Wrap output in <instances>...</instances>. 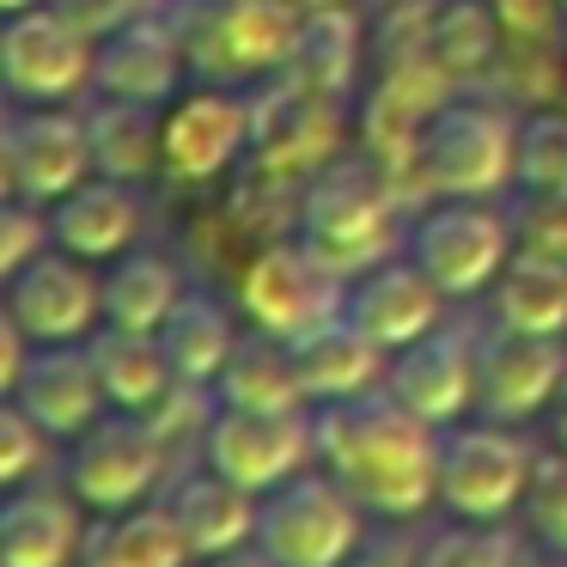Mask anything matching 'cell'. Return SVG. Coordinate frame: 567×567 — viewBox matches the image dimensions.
<instances>
[{"mask_svg": "<svg viewBox=\"0 0 567 567\" xmlns=\"http://www.w3.org/2000/svg\"><path fill=\"white\" fill-rule=\"evenodd\" d=\"M488 7L501 19V31L518 43H543L555 31V13H561V0H488Z\"/></svg>", "mask_w": 567, "mask_h": 567, "instance_id": "cell-41", "label": "cell"}, {"mask_svg": "<svg viewBox=\"0 0 567 567\" xmlns=\"http://www.w3.org/2000/svg\"><path fill=\"white\" fill-rule=\"evenodd\" d=\"M396 208H403V189L391 184L384 165H342V172L323 165L299 202V245L342 281H360L396 250V233H403Z\"/></svg>", "mask_w": 567, "mask_h": 567, "instance_id": "cell-2", "label": "cell"}, {"mask_svg": "<svg viewBox=\"0 0 567 567\" xmlns=\"http://www.w3.org/2000/svg\"><path fill=\"white\" fill-rule=\"evenodd\" d=\"M342 567H421V561L409 555L403 537H384V543H360V549L348 555Z\"/></svg>", "mask_w": 567, "mask_h": 567, "instance_id": "cell-43", "label": "cell"}, {"mask_svg": "<svg viewBox=\"0 0 567 567\" xmlns=\"http://www.w3.org/2000/svg\"><path fill=\"white\" fill-rule=\"evenodd\" d=\"M299 13H330V7H354V0H293Z\"/></svg>", "mask_w": 567, "mask_h": 567, "instance_id": "cell-47", "label": "cell"}, {"mask_svg": "<svg viewBox=\"0 0 567 567\" xmlns=\"http://www.w3.org/2000/svg\"><path fill=\"white\" fill-rule=\"evenodd\" d=\"M549 440H555V452H567V384H561V396L549 403Z\"/></svg>", "mask_w": 567, "mask_h": 567, "instance_id": "cell-45", "label": "cell"}, {"mask_svg": "<svg viewBox=\"0 0 567 567\" xmlns=\"http://www.w3.org/2000/svg\"><path fill=\"white\" fill-rule=\"evenodd\" d=\"M50 245H55L50 214H43L38 202H25V196H7V214H0V275H19Z\"/></svg>", "mask_w": 567, "mask_h": 567, "instance_id": "cell-37", "label": "cell"}, {"mask_svg": "<svg viewBox=\"0 0 567 567\" xmlns=\"http://www.w3.org/2000/svg\"><path fill=\"white\" fill-rule=\"evenodd\" d=\"M189 55H184V38H177L172 13H147L135 25L111 31L99 43V99H135V104H172L177 99V80H184Z\"/></svg>", "mask_w": 567, "mask_h": 567, "instance_id": "cell-20", "label": "cell"}, {"mask_svg": "<svg viewBox=\"0 0 567 567\" xmlns=\"http://www.w3.org/2000/svg\"><path fill=\"white\" fill-rule=\"evenodd\" d=\"M342 99L306 92L293 80H275L262 99H250V159L269 177L323 172L342 147Z\"/></svg>", "mask_w": 567, "mask_h": 567, "instance_id": "cell-16", "label": "cell"}, {"mask_svg": "<svg viewBox=\"0 0 567 567\" xmlns=\"http://www.w3.org/2000/svg\"><path fill=\"white\" fill-rule=\"evenodd\" d=\"M7 13H31V7H50V0H0Z\"/></svg>", "mask_w": 567, "mask_h": 567, "instance_id": "cell-48", "label": "cell"}, {"mask_svg": "<svg viewBox=\"0 0 567 567\" xmlns=\"http://www.w3.org/2000/svg\"><path fill=\"white\" fill-rule=\"evenodd\" d=\"M238 311L257 330L299 342L306 330L348 311V281L336 269H323L299 238L293 245H262L238 275Z\"/></svg>", "mask_w": 567, "mask_h": 567, "instance_id": "cell-9", "label": "cell"}, {"mask_svg": "<svg viewBox=\"0 0 567 567\" xmlns=\"http://www.w3.org/2000/svg\"><path fill=\"white\" fill-rule=\"evenodd\" d=\"M360 513H367V506H360L330 470H323V476L299 470L281 488L262 494L257 543L269 549L275 567H342L348 555L367 543L360 537V530H367Z\"/></svg>", "mask_w": 567, "mask_h": 567, "instance_id": "cell-5", "label": "cell"}, {"mask_svg": "<svg viewBox=\"0 0 567 567\" xmlns=\"http://www.w3.org/2000/svg\"><path fill=\"white\" fill-rule=\"evenodd\" d=\"M525 506H530V530H537V543L567 549V452L537 457V476H530Z\"/></svg>", "mask_w": 567, "mask_h": 567, "instance_id": "cell-38", "label": "cell"}, {"mask_svg": "<svg viewBox=\"0 0 567 567\" xmlns=\"http://www.w3.org/2000/svg\"><path fill=\"white\" fill-rule=\"evenodd\" d=\"M50 7L68 19V25L86 31L92 43H104L111 31H123V25H135V19L159 13L165 0H50Z\"/></svg>", "mask_w": 567, "mask_h": 567, "instance_id": "cell-39", "label": "cell"}, {"mask_svg": "<svg viewBox=\"0 0 567 567\" xmlns=\"http://www.w3.org/2000/svg\"><path fill=\"white\" fill-rule=\"evenodd\" d=\"M440 311H445V293L433 287V275L415 257H384L379 269L348 281V318L384 354H396V348L421 342L427 330H440Z\"/></svg>", "mask_w": 567, "mask_h": 567, "instance_id": "cell-19", "label": "cell"}, {"mask_svg": "<svg viewBox=\"0 0 567 567\" xmlns=\"http://www.w3.org/2000/svg\"><path fill=\"white\" fill-rule=\"evenodd\" d=\"M0 172H7V196H25L38 208H55L74 196L99 165H92V128L86 116L68 111H13L7 116V141H0Z\"/></svg>", "mask_w": 567, "mask_h": 567, "instance_id": "cell-13", "label": "cell"}, {"mask_svg": "<svg viewBox=\"0 0 567 567\" xmlns=\"http://www.w3.org/2000/svg\"><path fill=\"white\" fill-rule=\"evenodd\" d=\"M421 567H525V549H518L513 530L457 518L452 530L421 543Z\"/></svg>", "mask_w": 567, "mask_h": 567, "instance_id": "cell-34", "label": "cell"}, {"mask_svg": "<svg viewBox=\"0 0 567 567\" xmlns=\"http://www.w3.org/2000/svg\"><path fill=\"white\" fill-rule=\"evenodd\" d=\"M384 396L440 433L457 427L476 409V336L440 323L421 342L396 348V360L384 367Z\"/></svg>", "mask_w": 567, "mask_h": 567, "instance_id": "cell-14", "label": "cell"}, {"mask_svg": "<svg viewBox=\"0 0 567 567\" xmlns=\"http://www.w3.org/2000/svg\"><path fill=\"white\" fill-rule=\"evenodd\" d=\"M7 403H19L31 421L55 433V440H80L92 421L111 409L99 384V367H92V348L80 342H38L19 372V384L7 391Z\"/></svg>", "mask_w": 567, "mask_h": 567, "instance_id": "cell-18", "label": "cell"}, {"mask_svg": "<svg viewBox=\"0 0 567 567\" xmlns=\"http://www.w3.org/2000/svg\"><path fill=\"white\" fill-rule=\"evenodd\" d=\"M530 476H537V457L506 421L440 433V506L452 518L501 525L513 506H525Z\"/></svg>", "mask_w": 567, "mask_h": 567, "instance_id": "cell-6", "label": "cell"}, {"mask_svg": "<svg viewBox=\"0 0 567 567\" xmlns=\"http://www.w3.org/2000/svg\"><path fill=\"white\" fill-rule=\"evenodd\" d=\"M86 348H92L104 396H111V409H123V415H153V409L184 384L153 330H116V323H104Z\"/></svg>", "mask_w": 567, "mask_h": 567, "instance_id": "cell-26", "label": "cell"}, {"mask_svg": "<svg viewBox=\"0 0 567 567\" xmlns=\"http://www.w3.org/2000/svg\"><path fill=\"white\" fill-rule=\"evenodd\" d=\"M501 19H494L488 0H433L427 31H421V55L440 68L452 86H470L494 68V50H501Z\"/></svg>", "mask_w": 567, "mask_h": 567, "instance_id": "cell-30", "label": "cell"}, {"mask_svg": "<svg viewBox=\"0 0 567 567\" xmlns=\"http://www.w3.org/2000/svg\"><path fill=\"white\" fill-rule=\"evenodd\" d=\"M86 567H189L196 549H189L184 525L172 518V506H128V513H99V525L86 530V549H80Z\"/></svg>", "mask_w": 567, "mask_h": 567, "instance_id": "cell-27", "label": "cell"}, {"mask_svg": "<svg viewBox=\"0 0 567 567\" xmlns=\"http://www.w3.org/2000/svg\"><path fill=\"white\" fill-rule=\"evenodd\" d=\"M250 153V99L233 86H202L165 111V177L208 184Z\"/></svg>", "mask_w": 567, "mask_h": 567, "instance_id": "cell-17", "label": "cell"}, {"mask_svg": "<svg viewBox=\"0 0 567 567\" xmlns=\"http://www.w3.org/2000/svg\"><path fill=\"white\" fill-rule=\"evenodd\" d=\"M318 457L367 513L415 518L427 501H440V427L384 391L318 403Z\"/></svg>", "mask_w": 567, "mask_h": 567, "instance_id": "cell-1", "label": "cell"}, {"mask_svg": "<svg viewBox=\"0 0 567 567\" xmlns=\"http://www.w3.org/2000/svg\"><path fill=\"white\" fill-rule=\"evenodd\" d=\"M50 440L55 433L43 421H31L19 403H7V415H0V476H7V488H25L50 464Z\"/></svg>", "mask_w": 567, "mask_h": 567, "instance_id": "cell-36", "label": "cell"}, {"mask_svg": "<svg viewBox=\"0 0 567 567\" xmlns=\"http://www.w3.org/2000/svg\"><path fill=\"white\" fill-rule=\"evenodd\" d=\"M293 0H172V25L184 38L189 74L208 86H250L275 80L299 31Z\"/></svg>", "mask_w": 567, "mask_h": 567, "instance_id": "cell-4", "label": "cell"}, {"mask_svg": "<svg viewBox=\"0 0 567 567\" xmlns=\"http://www.w3.org/2000/svg\"><path fill=\"white\" fill-rule=\"evenodd\" d=\"M409 257L433 275L445 299H476L513 262V226L482 208V196H440V208L409 226Z\"/></svg>", "mask_w": 567, "mask_h": 567, "instance_id": "cell-7", "label": "cell"}, {"mask_svg": "<svg viewBox=\"0 0 567 567\" xmlns=\"http://www.w3.org/2000/svg\"><path fill=\"white\" fill-rule=\"evenodd\" d=\"M360 74V19L354 7H330V13H306L293 31V50H287L281 74L306 92H323V99H348Z\"/></svg>", "mask_w": 567, "mask_h": 567, "instance_id": "cell-29", "label": "cell"}, {"mask_svg": "<svg viewBox=\"0 0 567 567\" xmlns=\"http://www.w3.org/2000/svg\"><path fill=\"white\" fill-rule=\"evenodd\" d=\"M172 518L184 525L189 549H196V561H208V555H226L238 549V543H257V513H262V494L238 488L233 476H220V470H202V476H184L172 488Z\"/></svg>", "mask_w": 567, "mask_h": 567, "instance_id": "cell-25", "label": "cell"}, {"mask_svg": "<svg viewBox=\"0 0 567 567\" xmlns=\"http://www.w3.org/2000/svg\"><path fill=\"white\" fill-rule=\"evenodd\" d=\"M31 348H38V342H31V336L19 330L13 318L0 323V384H7V391H13V384H19V372H25Z\"/></svg>", "mask_w": 567, "mask_h": 567, "instance_id": "cell-42", "label": "cell"}, {"mask_svg": "<svg viewBox=\"0 0 567 567\" xmlns=\"http://www.w3.org/2000/svg\"><path fill=\"white\" fill-rule=\"evenodd\" d=\"M518 250L567 269V196H530L525 220H518Z\"/></svg>", "mask_w": 567, "mask_h": 567, "instance_id": "cell-40", "label": "cell"}, {"mask_svg": "<svg viewBox=\"0 0 567 567\" xmlns=\"http://www.w3.org/2000/svg\"><path fill=\"white\" fill-rule=\"evenodd\" d=\"M159 342L172 354V372L184 384H208L220 379V367L233 360V342H238V323L233 311L220 306L214 293H184L172 306V318L159 323Z\"/></svg>", "mask_w": 567, "mask_h": 567, "instance_id": "cell-31", "label": "cell"}, {"mask_svg": "<svg viewBox=\"0 0 567 567\" xmlns=\"http://www.w3.org/2000/svg\"><path fill=\"white\" fill-rule=\"evenodd\" d=\"M518 177V123L506 104L488 99H445L427 116L409 159L403 196H482L506 189Z\"/></svg>", "mask_w": 567, "mask_h": 567, "instance_id": "cell-3", "label": "cell"}, {"mask_svg": "<svg viewBox=\"0 0 567 567\" xmlns=\"http://www.w3.org/2000/svg\"><path fill=\"white\" fill-rule=\"evenodd\" d=\"M494 293V323H513L530 336H567V269L549 257L513 250V262L501 269Z\"/></svg>", "mask_w": 567, "mask_h": 567, "instance_id": "cell-32", "label": "cell"}, {"mask_svg": "<svg viewBox=\"0 0 567 567\" xmlns=\"http://www.w3.org/2000/svg\"><path fill=\"white\" fill-rule=\"evenodd\" d=\"M567 384V348L561 336H530L513 323H494L476 336V409L482 421H537Z\"/></svg>", "mask_w": 567, "mask_h": 567, "instance_id": "cell-12", "label": "cell"}, {"mask_svg": "<svg viewBox=\"0 0 567 567\" xmlns=\"http://www.w3.org/2000/svg\"><path fill=\"white\" fill-rule=\"evenodd\" d=\"M525 567H567V549L543 543V549H530V555H525Z\"/></svg>", "mask_w": 567, "mask_h": 567, "instance_id": "cell-46", "label": "cell"}, {"mask_svg": "<svg viewBox=\"0 0 567 567\" xmlns=\"http://www.w3.org/2000/svg\"><path fill=\"white\" fill-rule=\"evenodd\" d=\"M184 299V281L165 257H147V250H123L104 275V323L116 330H153L172 318V306Z\"/></svg>", "mask_w": 567, "mask_h": 567, "instance_id": "cell-33", "label": "cell"}, {"mask_svg": "<svg viewBox=\"0 0 567 567\" xmlns=\"http://www.w3.org/2000/svg\"><path fill=\"white\" fill-rule=\"evenodd\" d=\"M0 74L13 104H62L92 86L99 74V43L80 25H68L55 7H31V13H7L0 31Z\"/></svg>", "mask_w": 567, "mask_h": 567, "instance_id": "cell-11", "label": "cell"}, {"mask_svg": "<svg viewBox=\"0 0 567 567\" xmlns=\"http://www.w3.org/2000/svg\"><path fill=\"white\" fill-rule=\"evenodd\" d=\"M530 196H567V116L543 111L518 123V177Z\"/></svg>", "mask_w": 567, "mask_h": 567, "instance_id": "cell-35", "label": "cell"}, {"mask_svg": "<svg viewBox=\"0 0 567 567\" xmlns=\"http://www.w3.org/2000/svg\"><path fill=\"white\" fill-rule=\"evenodd\" d=\"M196 567H275V561H269V549H262V543H238V549L208 555V561H196Z\"/></svg>", "mask_w": 567, "mask_h": 567, "instance_id": "cell-44", "label": "cell"}, {"mask_svg": "<svg viewBox=\"0 0 567 567\" xmlns=\"http://www.w3.org/2000/svg\"><path fill=\"white\" fill-rule=\"evenodd\" d=\"M202 457H208V470L233 476L238 488L269 494L318 457V415L311 409L275 415V409H226L220 403L208 433H202Z\"/></svg>", "mask_w": 567, "mask_h": 567, "instance_id": "cell-10", "label": "cell"}, {"mask_svg": "<svg viewBox=\"0 0 567 567\" xmlns=\"http://www.w3.org/2000/svg\"><path fill=\"white\" fill-rule=\"evenodd\" d=\"M7 318L31 342H86L92 323H104V281L74 250H43L19 275H7Z\"/></svg>", "mask_w": 567, "mask_h": 567, "instance_id": "cell-15", "label": "cell"}, {"mask_svg": "<svg viewBox=\"0 0 567 567\" xmlns=\"http://www.w3.org/2000/svg\"><path fill=\"white\" fill-rule=\"evenodd\" d=\"M214 403H226V409H275V415H287V409H311V391H306V379H299L293 342L257 330V323L238 330L233 360H226L220 379H214Z\"/></svg>", "mask_w": 567, "mask_h": 567, "instance_id": "cell-23", "label": "cell"}, {"mask_svg": "<svg viewBox=\"0 0 567 567\" xmlns=\"http://www.w3.org/2000/svg\"><path fill=\"white\" fill-rule=\"evenodd\" d=\"M293 360H299V379H306L311 403H348V396L384 391V348L348 311L299 336Z\"/></svg>", "mask_w": 567, "mask_h": 567, "instance_id": "cell-22", "label": "cell"}, {"mask_svg": "<svg viewBox=\"0 0 567 567\" xmlns=\"http://www.w3.org/2000/svg\"><path fill=\"white\" fill-rule=\"evenodd\" d=\"M165 433L147 415H99L86 433L74 440L68 457V488L80 494V506L92 513H128V506L153 501V488L165 482Z\"/></svg>", "mask_w": 567, "mask_h": 567, "instance_id": "cell-8", "label": "cell"}, {"mask_svg": "<svg viewBox=\"0 0 567 567\" xmlns=\"http://www.w3.org/2000/svg\"><path fill=\"white\" fill-rule=\"evenodd\" d=\"M50 226H55V250H74L86 262H104V257H123L141 233V202H135V184H116V177H86L74 196H62L50 208Z\"/></svg>", "mask_w": 567, "mask_h": 567, "instance_id": "cell-24", "label": "cell"}, {"mask_svg": "<svg viewBox=\"0 0 567 567\" xmlns=\"http://www.w3.org/2000/svg\"><path fill=\"white\" fill-rule=\"evenodd\" d=\"M92 128V165L99 177L116 184H147L153 172H165V116L159 104H135V99H104L86 116Z\"/></svg>", "mask_w": 567, "mask_h": 567, "instance_id": "cell-28", "label": "cell"}, {"mask_svg": "<svg viewBox=\"0 0 567 567\" xmlns=\"http://www.w3.org/2000/svg\"><path fill=\"white\" fill-rule=\"evenodd\" d=\"M86 549L80 494L55 488H13L0 506V567H68Z\"/></svg>", "mask_w": 567, "mask_h": 567, "instance_id": "cell-21", "label": "cell"}]
</instances>
